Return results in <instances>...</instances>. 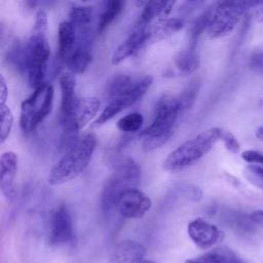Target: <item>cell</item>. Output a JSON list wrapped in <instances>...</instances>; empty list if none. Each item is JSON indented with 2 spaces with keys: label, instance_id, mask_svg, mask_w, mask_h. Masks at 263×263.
<instances>
[{
  "label": "cell",
  "instance_id": "23",
  "mask_svg": "<svg viewBox=\"0 0 263 263\" xmlns=\"http://www.w3.org/2000/svg\"><path fill=\"white\" fill-rule=\"evenodd\" d=\"M90 61V47L76 46L72 53L65 61V64L69 72H71L72 74H81L86 70Z\"/></svg>",
  "mask_w": 263,
  "mask_h": 263
},
{
  "label": "cell",
  "instance_id": "11",
  "mask_svg": "<svg viewBox=\"0 0 263 263\" xmlns=\"http://www.w3.org/2000/svg\"><path fill=\"white\" fill-rule=\"evenodd\" d=\"M187 233L192 242L201 250L214 247L223 238V231L202 218H195L188 223Z\"/></svg>",
  "mask_w": 263,
  "mask_h": 263
},
{
  "label": "cell",
  "instance_id": "1",
  "mask_svg": "<svg viewBox=\"0 0 263 263\" xmlns=\"http://www.w3.org/2000/svg\"><path fill=\"white\" fill-rule=\"evenodd\" d=\"M47 14L43 9L36 13L34 28L31 37L26 44V68L30 86L35 90L45 82L47 64L50 55V47L46 38Z\"/></svg>",
  "mask_w": 263,
  "mask_h": 263
},
{
  "label": "cell",
  "instance_id": "8",
  "mask_svg": "<svg viewBox=\"0 0 263 263\" xmlns=\"http://www.w3.org/2000/svg\"><path fill=\"white\" fill-rule=\"evenodd\" d=\"M152 83L153 77L150 75H146L140 79H135L130 87L125 92L117 98L109 100L107 106L95 120L93 126H99L108 122L118 113L137 103L147 93Z\"/></svg>",
  "mask_w": 263,
  "mask_h": 263
},
{
  "label": "cell",
  "instance_id": "33",
  "mask_svg": "<svg viewBox=\"0 0 263 263\" xmlns=\"http://www.w3.org/2000/svg\"><path fill=\"white\" fill-rule=\"evenodd\" d=\"M250 219L255 223V224H263V210H258V211H254L253 213H251L249 215Z\"/></svg>",
  "mask_w": 263,
  "mask_h": 263
},
{
  "label": "cell",
  "instance_id": "10",
  "mask_svg": "<svg viewBox=\"0 0 263 263\" xmlns=\"http://www.w3.org/2000/svg\"><path fill=\"white\" fill-rule=\"evenodd\" d=\"M74 236L72 216L65 205L52 211L48 221V241L52 246H64Z\"/></svg>",
  "mask_w": 263,
  "mask_h": 263
},
{
  "label": "cell",
  "instance_id": "12",
  "mask_svg": "<svg viewBox=\"0 0 263 263\" xmlns=\"http://www.w3.org/2000/svg\"><path fill=\"white\" fill-rule=\"evenodd\" d=\"M150 44L149 26L137 25L135 30L117 46L111 57V64L117 65Z\"/></svg>",
  "mask_w": 263,
  "mask_h": 263
},
{
  "label": "cell",
  "instance_id": "2",
  "mask_svg": "<svg viewBox=\"0 0 263 263\" xmlns=\"http://www.w3.org/2000/svg\"><path fill=\"white\" fill-rule=\"evenodd\" d=\"M97 146V137L87 133L66 151L65 155L52 166L48 176L50 185L68 183L80 176L88 166Z\"/></svg>",
  "mask_w": 263,
  "mask_h": 263
},
{
  "label": "cell",
  "instance_id": "18",
  "mask_svg": "<svg viewBox=\"0 0 263 263\" xmlns=\"http://www.w3.org/2000/svg\"><path fill=\"white\" fill-rule=\"evenodd\" d=\"M199 66V57L194 45L179 51L173 59L172 73L175 75L186 76L193 73Z\"/></svg>",
  "mask_w": 263,
  "mask_h": 263
},
{
  "label": "cell",
  "instance_id": "13",
  "mask_svg": "<svg viewBox=\"0 0 263 263\" xmlns=\"http://www.w3.org/2000/svg\"><path fill=\"white\" fill-rule=\"evenodd\" d=\"M61 88V106L59 112V121L63 128L69 123L72 111L76 102L75 97V77L71 72L63 73L59 79Z\"/></svg>",
  "mask_w": 263,
  "mask_h": 263
},
{
  "label": "cell",
  "instance_id": "26",
  "mask_svg": "<svg viewBox=\"0 0 263 263\" xmlns=\"http://www.w3.org/2000/svg\"><path fill=\"white\" fill-rule=\"evenodd\" d=\"M199 89V82L197 80H192L190 84L178 96L183 108L186 110L190 108L196 98V95Z\"/></svg>",
  "mask_w": 263,
  "mask_h": 263
},
{
  "label": "cell",
  "instance_id": "3",
  "mask_svg": "<svg viewBox=\"0 0 263 263\" xmlns=\"http://www.w3.org/2000/svg\"><path fill=\"white\" fill-rule=\"evenodd\" d=\"M185 111L178 96H164L155 107V114L151 124L140 134L142 146L146 150L162 146L172 137L177 121Z\"/></svg>",
  "mask_w": 263,
  "mask_h": 263
},
{
  "label": "cell",
  "instance_id": "9",
  "mask_svg": "<svg viewBox=\"0 0 263 263\" xmlns=\"http://www.w3.org/2000/svg\"><path fill=\"white\" fill-rule=\"evenodd\" d=\"M152 208L150 197L138 188H130L123 191L117 200L115 210L126 219L143 218Z\"/></svg>",
  "mask_w": 263,
  "mask_h": 263
},
{
  "label": "cell",
  "instance_id": "15",
  "mask_svg": "<svg viewBox=\"0 0 263 263\" xmlns=\"http://www.w3.org/2000/svg\"><path fill=\"white\" fill-rule=\"evenodd\" d=\"M146 248L139 241L124 239L117 243L114 256L119 263H139L146 257Z\"/></svg>",
  "mask_w": 263,
  "mask_h": 263
},
{
  "label": "cell",
  "instance_id": "14",
  "mask_svg": "<svg viewBox=\"0 0 263 263\" xmlns=\"http://www.w3.org/2000/svg\"><path fill=\"white\" fill-rule=\"evenodd\" d=\"M18 158L12 151L2 153L0 159V187L3 195L12 200L15 197V175L17 172Z\"/></svg>",
  "mask_w": 263,
  "mask_h": 263
},
{
  "label": "cell",
  "instance_id": "22",
  "mask_svg": "<svg viewBox=\"0 0 263 263\" xmlns=\"http://www.w3.org/2000/svg\"><path fill=\"white\" fill-rule=\"evenodd\" d=\"M124 7V2L121 0H109L102 3L100 12L98 15L97 30L103 32L106 28L113 23Z\"/></svg>",
  "mask_w": 263,
  "mask_h": 263
},
{
  "label": "cell",
  "instance_id": "5",
  "mask_svg": "<svg viewBox=\"0 0 263 263\" xmlns=\"http://www.w3.org/2000/svg\"><path fill=\"white\" fill-rule=\"evenodd\" d=\"M141 179V168L133 158L121 160L107 179L101 193V208L105 214L115 210L119 195L130 188H137Z\"/></svg>",
  "mask_w": 263,
  "mask_h": 263
},
{
  "label": "cell",
  "instance_id": "16",
  "mask_svg": "<svg viewBox=\"0 0 263 263\" xmlns=\"http://www.w3.org/2000/svg\"><path fill=\"white\" fill-rule=\"evenodd\" d=\"M184 263H247L234 251L226 247L215 248L199 256L188 258Z\"/></svg>",
  "mask_w": 263,
  "mask_h": 263
},
{
  "label": "cell",
  "instance_id": "36",
  "mask_svg": "<svg viewBox=\"0 0 263 263\" xmlns=\"http://www.w3.org/2000/svg\"><path fill=\"white\" fill-rule=\"evenodd\" d=\"M139 263H156L155 261H153V260H150V259H144V260H142L141 262H139Z\"/></svg>",
  "mask_w": 263,
  "mask_h": 263
},
{
  "label": "cell",
  "instance_id": "35",
  "mask_svg": "<svg viewBox=\"0 0 263 263\" xmlns=\"http://www.w3.org/2000/svg\"><path fill=\"white\" fill-rule=\"evenodd\" d=\"M255 136H256V138H257L258 140L263 141V125L259 126V127L256 129V132H255Z\"/></svg>",
  "mask_w": 263,
  "mask_h": 263
},
{
  "label": "cell",
  "instance_id": "7",
  "mask_svg": "<svg viewBox=\"0 0 263 263\" xmlns=\"http://www.w3.org/2000/svg\"><path fill=\"white\" fill-rule=\"evenodd\" d=\"M53 103V87L45 83L33 90L32 95L22 102L20 125L24 134H30L51 112Z\"/></svg>",
  "mask_w": 263,
  "mask_h": 263
},
{
  "label": "cell",
  "instance_id": "17",
  "mask_svg": "<svg viewBox=\"0 0 263 263\" xmlns=\"http://www.w3.org/2000/svg\"><path fill=\"white\" fill-rule=\"evenodd\" d=\"M93 8L87 5H74L69 11V22L79 36H91Z\"/></svg>",
  "mask_w": 263,
  "mask_h": 263
},
{
  "label": "cell",
  "instance_id": "27",
  "mask_svg": "<svg viewBox=\"0 0 263 263\" xmlns=\"http://www.w3.org/2000/svg\"><path fill=\"white\" fill-rule=\"evenodd\" d=\"M246 179L254 186L263 189V166L249 164L245 167Z\"/></svg>",
  "mask_w": 263,
  "mask_h": 263
},
{
  "label": "cell",
  "instance_id": "29",
  "mask_svg": "<svg viewBox=\"0 0 263 263\" xmlns=\"http://www.w3.org/2000/svg\"><path fill=\"white\" fill-rule=\"evenodd\" d=\"M240 156L246 162L250 164L263 166V153L261 152H258L256 150H245L243 152H241Z\"/></svg>",
  "mask_w": 263,
  "mask_h": 263
},
{
  "label": "cell",
  "instance_id": "30",
  "mask_svg": "<svg viewBox=\"0 0 263 263\" xmlns=\"http://www.w3.org/2000/svg\"><path fill=\"white\" fill-rule=\"evenodd\" d=\"M250 68L257 73H263V50L254 52L249 60Z\"/></svg>",
  "mask_w": 263,
  "mask_h": 263
},
{
  "label": "cell",
  "instance_id": "32",
  "mask_svg": "<svg viewBox=\"0 0 263 263\" xmlns=\"http://www.w3.org/2000/svg\"><path fill=\"white\" fill-rule=\"evenodd\" d=\"M8 97V87L3 75L0 78V105H5V102Z\"/></svg>",
  "mask_w": 263,
  "mask_h": 263
},
{
  "label": "cell",
  "instance_id": "25",
  "mask_svg": "<svg viewBox=\"0 0 263 263\" xmlns=\"http://www.w3.org/2000/svg\"><path fill=\"white\" fill-rule=\"evenodd\" d=\"M0 114H1L0 139H1V143H4L11 132V128L13 125V115L9 107L6 105H0Z\"/></svg>",
  "mask_w": 263,
  "mask_h": 263
},
{
  "label": "cell",
  "instance_id": "31",
  "mask_svg": "<svg viewBox=\"0 0 263 263\" xmlns=\"http://www.w3.org/2000/svg\"><path fill=\"white\" fill-rule=\"evenodd\" d=\"M184 195L191 201H199L202 197V190L195 185H187L184 188Z\"/></svg>",
  "mask_w": 263,
  "mask_h": 263
},
{
  "label": "cell",
  "instance_id": "24",
  "mask_svg": "<svg viewBox=\"0 0 263 263\" xmlns=\"http://www.w3.org/2000/svg\"><path fill=\"white\" fill-rule=\"evenodd\" d=\"M144 122V117L141 113L133 112L117 121V128L124 133H135L138 132Z\"/></svg>",
  "mask_w": 263,
  "mask_h": 263
},
{
  "label": "cell",
  "instance_id": "34",
  "mask_svg": "<svg viewBox=\"0 0 263 263\" xmlns=\"http://www.w3.org/2000/svg\"><path fill=\"white\" fill-rule=\"evenodd\" d=\"M255 15L258 22H263V2H260L255 7Z\"/></svg>",
  "mask_w": 263,
  "mask_h": 263
},
{
  "label": "cell",
  "instance_id": "20",
  "mask_svg": "<svg viewBox=\"0 0 263 263\" xmlns=\"http://www.w3.org/2000/svg\"><path fill=\"white\" fill-rule=\"evenodd\" d=\"M175 1H148L143 7V11L140 15L137 25L150 26L151 23L159 17L160 20L165 18L166 15L172 11Z\"/></svg>",
  "mask_w": 263,
  "mask_h": 263
},
{
  "label": "cell",
  "instance_id": "6",
  "mask_svg": "<svg viewBox=\"0 0 263 263\" xmlns=\"http://www.w3.org/2000/svg\"><path fill=\"white\" fill-rule=\"evenodd\" d=\"M259 3V1L242 0L217 2L212 7L206 34L212 39L227 36L234 30L242 15L251 8H255Z\"/></svg>",
  "mask_w": 263,
  "mask_h": 263
},
{
  "label": "cell",
  "instance_id": "4",
  "mask_svg": "<svg viewBox=\"0 0 263 263\" xmlns=\"http://www.w3.org/2000/svg\"><path fill=\"white\" fill-rule=\"evenodd\" d=\"M222 130L220 127H211L187 140L167 155L163 161V170L175 173L191 166L208 154L214 145L221 140Z\"/></svg>",
  "mask_w": 263,
  "mask_h": 263
},
{
  "label": "cell",
  "instance_id": "21",
  "mask_svg": "<svg viewBox=\"0 0 263 263\" xmlns=\"http://www.w3.org/2000/svg\"><path fill=\"white\" fill-rule=\"evenodd\" d=\"M184 22L178 17L162 18L156 24L149 26L150 31V43L160 41L166 37L175 34L182 29Z\"/></svg>",
  "mask_w": 263,
  "mask_h": 263
},
{
  "label": "cell",
  "instance_id": "28",
  "mask_svg": "<svg viewBox=\"0 0 263 263\" xmlns=\"http://www.w3.org/2000/svg\"><path fill=\"white\" fill-rule=\"evenodd\" d=\"M225 146V148L230 151L231 153H238L240 150V145L239 142L237 141L236 137L228 130L223 129L222 135H221V140Z\"/></svg>",
  "mask_w": 263,
  "mask_h": 263
},
{
  "label": "cell",
  "instance_id": "19",
  "mask_svg": "<svg viewBox=\"0 0 263 263\" xmlns=\"http://www.w3.org/2000/svg\"><path fill=\"white\" fill-rule=\"evenodd\" d=\"M59 46L58 58L65 63L67 58L72 53L77 43V35L73 25L69 21L62 22L59 26Z\"/></svg>",
  "mask_w": 263,
  "mask_h": 263
}]
</instances>
